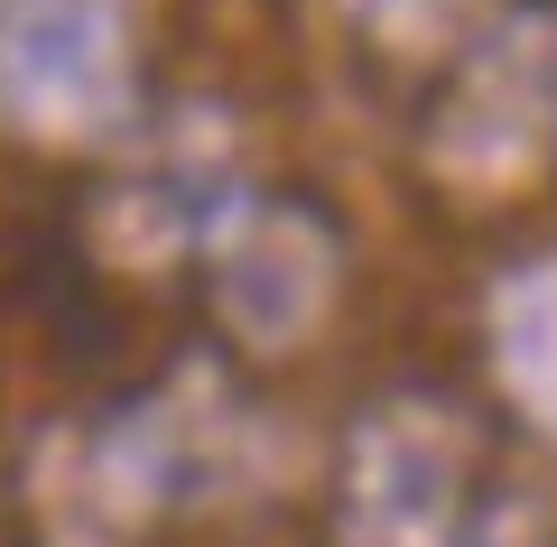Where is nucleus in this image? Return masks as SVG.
I'll use <instances>...</instances> for the list:
<instances>
[{
	"label": "nucleus",
	"mask_w": 557,
	"mask_h": 547,
	"mask_svg": "<svg viewBox=\"0 0 557 547\" xmlns=\"http://www.w3.org/2000/svg\"><path fill=\"white\" fill-rule=\"evenodd\" d=\"M409 10H428V0H362V20H409Z\"/></svg>",
	"instance_id": "obj_3"
},
{
	"label": "nucleus",
	"mask_w": 557,
	"mask_h": 547,
	"mask_svg": "<svg viewBox=\"0 0 557 547\" xmlns=\"http://www.w3.org/2000/svg\"><path fill=\"white\" fill-rule=\"evenodd\" d=\"M0 94L20 102V121H47V130L112 121L121 102L112 0H20L0 20Z\"/></svg>",
	"instance_id": "obj_1"
},
{
	"label": "nucleus",
	"mask_w": 557,
	"mask_h": 547,
	"mask_svg": "<svg viewBox=\"0 0 557 547\" xmlns=\"http://www.w3.org/2000/svg\"><path fill=\"white\" fill-rule=\"evenodd\" d=\"M456 436L428 418V399H391L362 427L354 473H344V510H354L362 547H446L456 538Z\"/></svg>",
	"instance_id": "obj_2"
}]
</instances>
